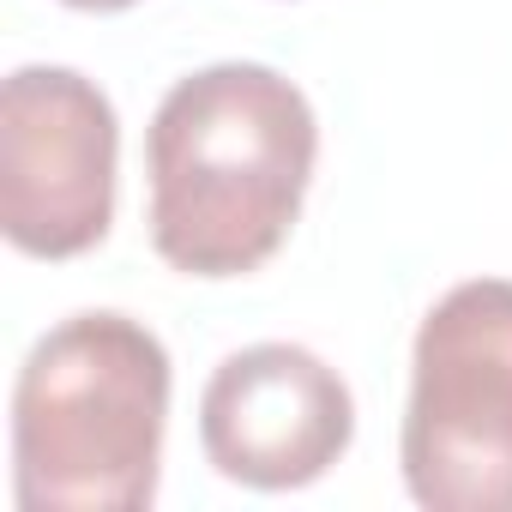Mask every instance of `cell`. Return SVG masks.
<instances>
[{"instance_id":"obj_6","label":"cell","mask_w":512,"mask_h":512,"mask_svg":"<svg viewBox=\"0 0 512 512\" xmlns=\"http://www.w3.org/2000/svg\"><path fill=\"white\" fill-rule=\"evenodd\" d=\"M61 7H73V13H127L139 0H61Z\"/></svg>"},{"instance_id":"obj_5","label":"cell","mask_w":512,"mask_h":512,"mask_svg":"<svg viewBox=\"0 0 512 512\" xmlns=\"http://www.w3.org/2000/svg\"><path fill=\"white\" fill-rule=\"evenodd\" d=\"M356 440V398L302 344H247L217 362L199 398L205 464L241 488L290 494L320 482Z\"/></svg>"},{"instance_id":"obj_3","label":"cell","mask_w":512,"mask_h":512,"mask_svg":"<svg viewBox=\"0 0 512 512\" xmlns=\"http://www.w3.org/2000/svg\"><path fill=\"white\" fill-rule=\"evenodd\" d=\"M404 488L428 512H512V284L446 290L410 350Z\"/></svg>"},{"instance_id":"obj_1","label":"cell","mask_w":512,"mask_h":512,"mask_svg":"<svg viewBox=\"0 0 512 512\" xmlns=\"http://www.w3.org/2000/svg\"><path fill=\"white\" fill-rule=\"evenodd\" d=\"M320 157L296 79L217 61L169 85L145 133L151 247L181 278H247L290 241Z\"/></svg>"},{"instance_id":"obj_2","label":"cell","mask_w":512,"mask_h":512,"mask_svg":"<svg viewBox=\"0 0 512 512\" xmlns=\"http://www.w3.org/2000/svg\"><path fill=\"white\" fill-rule=\"evenodd\" d=\"M169 350L97 308L43 332L13 386V494L25 512H139L157 500Z\"/></svg>"},{"instance_id":"obj_4","label":"cell","mask_w":512,"mask_h":512,"mask_svg":"<svg viewBox=\"0 0 512 512\" xmlns=\"http://www.w3.org/2000/svg\"><path fill=\"white\" fill-rule=\"evenodd\" d=\"M115 103L73 67L0 85V229L31 260H79L115 223Z\"/></svg>"}]
</instances>
